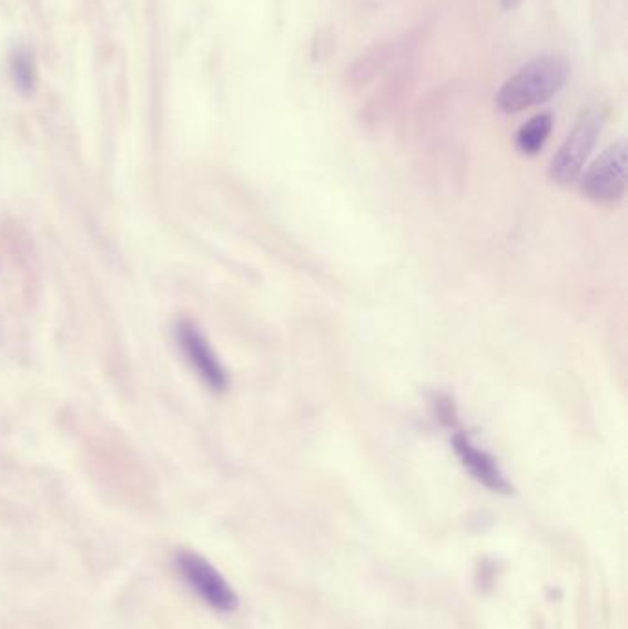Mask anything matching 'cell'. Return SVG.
<instances>
[{"label": "cell", "mask_w": 628, "mask_h": 629, "mask_svg": "<svg viewBox=\"0 0 628 629\" xmlns=\"http://www.w3.org/2000/svg\"><path fill=\"white\" fill-rule=\"evenodd\" d=\"M569 72L571 67L564 55H538L505 81L496 97V103L504 113L509 114L546 103L563 91Z\"/></svg>", "instance_id": "cell-1"}, {"label": "cell", "mask_w": 628, "mask_h": 629, "mask_svg": "<svg viewBox=\"0 0 628 629\" xmlns=\"http://www.w3.org/2000/svg\"><path fill=\"white\" fill-rule=\"evenodd\" d=\"M175 343L180 346L184 361L205 383L212 393L222 394L229 388V374L205 334L190 318H180L174 326Z\"/></svg>", "instance_id": "cell-3"}, {"label": "cell", "mask_w": 628, "mask_h": 629, "mask_svg": "<svg viewBox=\"0 0 628 629\" xmlns=\"http://www.w3.org/2000/svg\"><path fill=\"white\" fill-rule=\"evenodd\" d=\"M178 570L190 589L217 613H233L239 608V597L220 570L194 552H181L175 558Z\"/></svg>", "instance_id": "cell-5"}, {"label": "cell", "mask_w": 628, "mask_h": 629, "mask_svg": "<svg viewBox=\"0 0 628 629\" xmlns=\"http://www.w3.org/2000/svg\"><path fill=\"white\" fill-rule=\"evenodd\" d=\"M602 124L605 116L599 109H588L580 114L574 130L569 131V135L549 164V177L553 183L568 186L579 179L588 156L596 148L597 139L601 135Z\"/></svg>", "instance_id": "cell-2"}, {"label": "cell", "mask_w": 628, "mask_h": 629, "mask_svg": "<svg viewBox=\"0 0 628 629\" xmlns=\"http://www.w3.org/2000/svg\"><path fill=\"white\" fill-rule=\"evenodd\" d=\"M452 446H454L455 455L459 457L460 464L468 469V474L479 485L485 486L490 491H496V494H513V486L499 468L498 463L485 449L477 447L468 436L463 435V433H455L454 438H452Z\"/></svg>", "instance_id": "cell-6"}, {"label": "cell", "mask_w": 628, "mask_h": 629, "mask_svg": "<svg viewBox=\"0 0 628 629\" xmlns=\"http://www.w3.org/2000/svg\"><path fill=\"white\" fill-rule=\"evenodd\" d=\"M553 130V119L549 113L537 114L533 116L527 124L521 125L518 135H516V145L524 155H537L538 151L544 148L549 133Z\"/></svg>", "instance_id": "cell-7"}, {"label": "cell", "mask_w": 628, "mask_h": 629, "mask_svg": "<svg viewBox=\"0 0 628 629\" xmlns=\"http://www.w3.org/2000/svg\"><path fill=\"white\" fill-rule=\"evenodd\" d=\"M580 190L588 200L612 205L627 192V144L619 140L597 156L586 170Z\"/></svg>", "instance_id": "cell-4"}, {"label": "cell", "mask_w": 628, "mask_h": 629, "mask_svg": "<svg viewBox=\"0 0 628 629\" xmlns=\"http://www.w3.org/2000/svg\"><path fill=\"white\" fill-rule=\"evenodd\" d=\"M521 4V0H502V6H504V10H515L518 6Z\"/></svg>", "instance_id": "cell-8"}]
</instances>
